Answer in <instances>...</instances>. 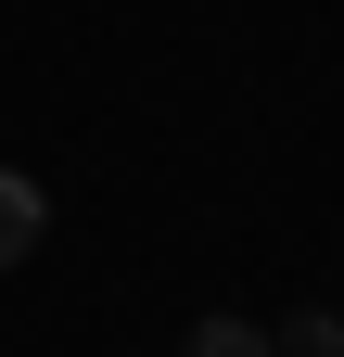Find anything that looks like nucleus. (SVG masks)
<instances>
[{
    "label": "nucleus",
    "instance_id": "7ed1b4c3",
    "mask_svg": "<svg viewBox=\"0 0 344 357\" xmlns=\"http://www.w3.org/2000/svg\"><path fill=\"white\" fill-rule=\"evenodd\" d=\"M268 344H281V357H331V344H344V306H306V319L268 332Z\"/></svg>",
    "mask_w": 344,
    "mask_h": 357
},
{
    "label": "nucleus",
    "instance_id": "f03ea898",
    "mask_svg": "<svg viewBox=\"0 0 344 357\" xmlns=\"http://www.w3.org/2000/svg\"><path fill=\"white\" fill-rule=\"evenodd\" d=\"M179 357H281L268 332H255V319H230V306H217V319H191V344Z\"/></svg>",
    "mask_w": 344,
    "mask_h": 357
},
{
    "label": "nucleus",
    "instance_id": "f257e3e1",
    "mask_svg": "<svg viewBox=\"0 0 344 357\" xmlns=\"http://www.w3.org/2000/svg\"><path fill=\"white\" fill-rule=\"evenodd\" d=\"M38 230H52V192L0 166V268H26V255H38Z\"/></svg>",
    "mask_w": 344,
    "mask_h": 357
}]
</instances>
